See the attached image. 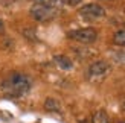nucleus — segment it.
I'll use <instances>...</instances> for the list:
<instances>
[{"instance_id":"f257e3e1","label":"nucleus","mask_w":125,"mask_h":123,"mask_svg":"<svg viewBox=\"0 0 125 123\" xmlns=\"http://www.w3.org/2000/svg\"><path fill=\"white\" fill-rule=\"evenodd\" d=\"M29 88H31V82L28 76H24L18 71H12L2 84V90L8 96H12V97H20L23 94H26Z\"/></svg>"},{"instance_id":"f03ea898","label":"nucleus","mask_w":125,"mask_h":123,"mask_svg":"<svg viewBox=\"0 0 125 123\" xmlns=\"http://www.w3.org/2000/svg\"><path fill=\"white\" fill-rule=\"evenodd\" d=\"M69 38L81 43V44H92L98 38V32L93 27H84V29H76L69 32Z\"/></svg>"},{"instance_id":"7ed1b4c3","label":"nucleus","mask_w":125,"mask_h":123,"mask_svg":"<svg viewBox=\"0 0 125 123\" xmlns=\"http://www.w3.org/2000/svg\"><path fill=\"white\" fill-rule=\"evenodd\" d=\"M31 17L37 21H49L57 17V9L53 6H44V5H34L31 8Z\"/></svg>"},{"instance_id":"20e7f679","label":"nucleus","mask_w":125,"mask_h":123,"mask_svg":"<svg viewBox=\"0 0 125 123\" xmlns=\"http://www.w3.org/2000/svg\"><path fill=\"white\" fill-rule=\"evenodd\" d=\"M78 14L85 20H98V18L105 17V9L96 3H87L79 8Z\"/></svg>"},{"instance_id":"39448f33","label":"nucleus","mask_w":125,"mask_h":123,"mask_svg":"<svg viewBox=\"0 0 125 123\" xmlns=\"http://www.w3.org/2000/svg\"><path fill=\"white\" fill-rule=\"evenodd\" d=\"M107 71H108V64L104 62V61H96V62H93L90 65L89 75H90V78L96 79V78H104L107 75Z\"/></svg>"},{"instance_id":"423d86ee","label":"nucleus","mask_w":125,"mask_h":123,"mask_svg":"<svg viewBox=\"0 0 125 123\" xmlns=\"http://www.w3.org/2000/svg\"><path fill=\"white\" fill-rule=\"evenodd\" d=\"M53 61H55V64L62 70H72V67H73L72 59L64 56V55H57V56H53Z\"/></svg>"},{"instance_id":"0eeeda50","label":"nucleus","mask_w":125,"mask_h":123,"mask_svg":"<svg viewBox=\"0 0 125 123\" xmlns=\"http://www.w3.org/2000/svg\"><path fill=\"white\" fill-rule=\"evenodd\" d=\"M44 109L46 111H51V113H58L60 111V102L53 97H47L44 100Z\"/></svg>"},{"instance_id":"6e6552de","label":"nucleus","mask_w":125,"mask_h":123,"mask_svg":"<svg viewBox=\"0 0 125 123\" xmlns=\"http://www.w3.org/2000/svg\"><path fill=\"white\" fill-rule=\"evenodd\" d=\"M93 123H110L107 113H105L104 109H99V111H96L95 114H93Z\"/></svg>"},{"instance_id":"1a4fd4ad","label":"nucleus","mask_w":125,"mask_h":123,"mask_svg":"<svg viewBox=\"0 0 125 123\" xmlns=\"http://www.w3.org/2000/svg\"><path fill=\"white\" fill-rule=\"evenodd\" d=\"M113 43L116 46H125V29H121V30H117V32H115Z\"/></svg>"},{"instance_id":"9d476101","label":"nucleus","mask_w":125,"mask_h":123,"mask_svg":"<svg viewBox=\"0 0 125 123\" xmlns=\"http://www.w3.org/2000/svg\"><path fill=\"white\" fill-rule=\"evenodd\" d=\"M34 2L37 5H44V6H57V3L60 2V0H34Z\"/></svg>"},{"instance_id":"9b49d317","label":"nucleus","mask_w":125,"mask_h":123,"mask_svg":"<svg viewBox=\"0 0 125 123\" xmlns=\"http://www.w3.org/2000/svg\"><path fill=\"white\" fill-rule=\"evenodd\" d=\"M62 3H66L69 6H75V5H79L81 3V0H61Z\"/></svg>"},{"instance_id":"f8f14e48","label":"nucleus","mask_w":125,"mask_h":123,"mask_svg":"<svg viewBox=\"0 0 125 123\" xmlns=\"http://www.w3.org/2000/svg\"><path fill=\"white\" fill-rule=\"evenodd\" d=\"M5 32V23H3V20L0 18V34H3Z\"/></svg>"},{"instance_id":"ddd939ff","label":"nucleus","mask_w":125,"mask_h":123,"mask_svg":"<svg viewBox=\"0 0 125 123\" xmlns=\"http://www.w3.org/2000/svg\"><path fill=\"white\" fill-rule=\"evenodd\" d=\"M121 106H122V109H124V111H125V99L121 102Z\"/></svg>"},{"instance_id":"4468645a","label":"nucleus","mask_w":125,"mask_h":123,"mask_svg":"<svg viewBox=\"0 0 125 123\" xmlns=\"http://www.w3.org/2000/svg\"><path fill=\"white\" fill-rule=\"evenodd\" d=\"M78 123H89V122H87V120H79Z\"/></svg>"},{"instance_id":"2eb2a0df","label":"nucleus","mask_w":125,"mask_h":123,"mask_svg":"<svg viewBox=\"0 0 125 123\" xmlns=\"http://www.w3.org/2000/svg\"><path fill=\"white\" fill-rule=\"evenodd\" d=\"M104 2H111V0H104Z\"/></svg>"}]
</instances>
